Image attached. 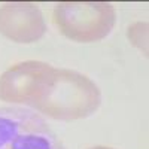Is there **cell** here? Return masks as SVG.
I'll return each instance as SVG.
<instances>
[{
	"mask_svg": "<svg viewBox=\"0 0 149 149\" xmlns=\"http://www.w3.org/2000/svg\"><path fill=\"white\" fill-rule=\"evenodd\" d=\"M54 22L74 42H97L112 31L116 12L106 2H61L54 9Z\"/></svg>",
	"mask_w": 149,
	"mask_h": 149,
	"instance_id": "7a4b0ae2",
	"label": "cell"
},
{
	"mask_svg": "<svg viewBox=\"0 0 149 149\" xmlns=\"http://www.w3.org/2000/svg\"><path fill=\"white\" fill-rule=\"evenodd\" d=\"M128 39L148 57V22H136L128 29Z\"/></svg>",
	"mask_w": 149,
	"mask_h": 149,
	"instance_id": "8992f818",
	"label": "cell"
},
{
	"mask_svg": "<svg viewBox=\"0 0 149 149\" xmlns=\"http://www.w3.org/2000/svg\"><path fill=\"white\" fill-rule=\"evenodd\" d=\"M0 149L66 148L37 113L21 107H0Z\"/></svg>",
	"mask_w": 149,
	"mask_h": 149,
	"instance_id": "3957f363",
	"label": "cell"
},
{
	"mask_svg": "<svg viewBox=\"0 0 149 149\" xmlns=\"http://www.w3.org/2000/svg\"><path fill=\"white\" fill-rule=\"evenodd\" d=\"M0 33L17 43H31L43 37L46 24L34 3H6L0 8Z\"/></svg>",
	"mask_w": 149,
	"mask_h": 149,
	"instance_id": "5b68a950",
	"label": "cell"
},
{
	"mask_svg": "<svg viewBox=\"0 0 149 149\" xmlns=\"http://www.w3.org/2000/svg\"><path fill=\"white\" fill-rule=\"evenodd\" d=\"M52 69L42 61H24L9 67L0 74V100L33 106Z\"/></svg>",
	"mask_w": 149,
	"mask_h": 149,
	"instance_id": "277c9868",
	"label": "cell"
},
{
	"mask_svg": "<svg viewBox=\"0 0 149 149\" xmlns=\"http://www.w3.org/2000/svg\"><path fill=\"white\" fill-rule=\"evenodd\" d=\"M90 149H113V148H107V146H94V148H90Z\"/></svg>",
	"mask_w": 149,
	"mask_h": 149,
	"instance_id": "52a82bcc",
	"label": "cell"
},
{
	"mask_svg": "<svg viewBox=\"0 0 149 149\" xmlns=\"http://www.w3.org/2000/svg\"><path fill=\"white\" fill-rule=\"evenodd\" d=\"M100 103V90L88 76L69 69H52L33 107L52 119L74 121L91 116Z\"/></svg>",
	"mask_w": 149,
	"mask_h": 149,
	"instance_id": "6da1fadb",
	"label": "cell"
}]
</instances>
